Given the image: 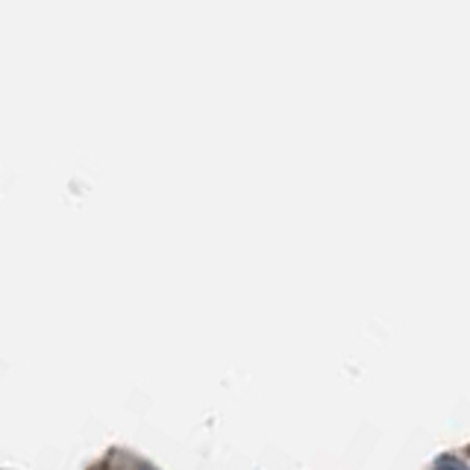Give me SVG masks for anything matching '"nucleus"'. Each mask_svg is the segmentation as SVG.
<instances>
[{"instance_id":"nucleus-1","label":"nucleus","mask_w":470,"mask_h":470,"mask_svg":"<svg viewBox=\"0 0 470 470\" xmlns=\"http://www.w3.org/2000/svg\"><path fill=\"white\" fill-rule=\"evenodd\" d=\"M436 470H465V465H462L459 459H441V462L436 465Z\"/></svg>"},{"instance_id":"nucleus-2","label":"nucleus","mask_w":470,"mask_h":470,"mask_svg":"<svg viewBox=\"0 0 470 470\" xmlns=\"http://www.w3.org/2000/svg\"><path fill=\"white\" fill-rule=\"evenodd\" d=\"M139 470H153V467H139Z\"/></svg>"}]
</instances>
